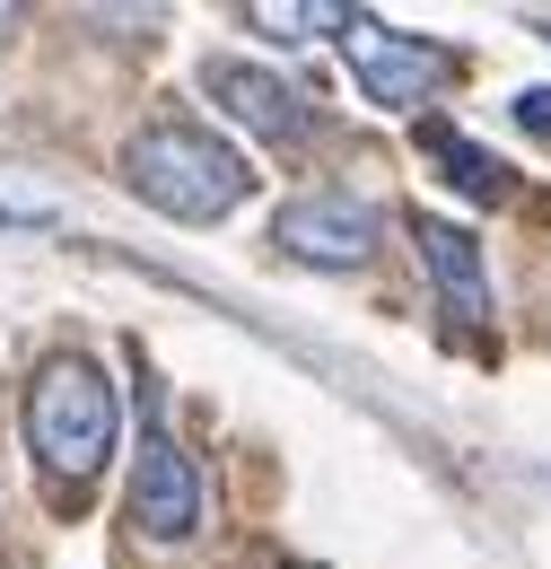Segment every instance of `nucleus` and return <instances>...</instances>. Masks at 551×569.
Masks as SVG:
<instances>
[{
    "label": "nucleus",
    "mask_w": 551,
    "mask_h": 569,
    "mask_svg": "<svg viewBox=\"0 0 551 569\" xmlns=\"http://www.w3.org/2000/svg\"><path fill=\"white\" fill-rule=\"evenodd\" d=\"M272 237H280V254H298L315 272H350V263L377 254V202H359V193H298V202H280Z\"/></svg>",
    "instance_id": "nucleus-4"
},
{
    "label": "nucleus",
    "mask_w": 551,
    "mask_h": 569,
    "mask_svg": "<svg viewBox=\"0 0 551 569\" xmlns=\"http://www.w3.org/2000/svg\"><path fill=\"white\" fill-rule=\"evenodd\" d=\"M420 263H429V281H438V298L464 316V325H482L490 316V272H482V246L455 228V219H420Z\"/></svg>",
    "instance_id": "nucleus-7"
},
{
    "label": "nucleus",
    "mask_w": 551,
    "mask_h": 569,
    "mask_svg": "<svg viewBox=\"0 0 551 569\" xmlns=\"http://www.w3.org/2000/svg\"><path fill=\"white\" fill-rule=\"evenodd\" d=\"M202 88L246 123V132H263V141H280V149H298L307 132H315V106H307V88L298 79H280V71H263V62H202Z\"/></svg>",
    "instance_id": "nucleus-6"
},
{
    "label": "nucleus",
    "mask_w": 551,
    "mask_h": 569,
    "mask_svg": "<svg viewBox=\"0 0 551 569\" xmlns=\"http://www.w3.org/2000/svg\"><path fill=\"white\" fill-rule=\"evenodd\" d=\"M123 176H132L140 202H158L167 219H228L254 193V167L228 141H210L202 123H149V132H132Z\"/></svg>",
    "instance_id": "nucleus-1"
},
{
    "label": "nucleus",
    "mask_w": 551,
    "mask_h": 569,
    "mask_svg": "<svg viewBox=\"0 0 551 569\" xmlns=\"http://www.w3.org/2000/svg\"><path fill=\"white\" fill-rule=\"evenodd\" d=\"M350 9H333V0H289V9H246V27H263V36H280V44H298V36H315V27H333L342 36Z\"/></svg>",
    "instance_id": "nucleus-9"
},
{
    "label": "nucleus",
    "mask_w": 551,
    "mask_h": 569,
    "mask_svg": "<svg viewBox=\"0 0 551 569\" xmlns=\"http://www.w3.org/2000/svg\"><path fill=\"white\" fill-rule=\"evenodd\" d=\"M342 53H350V79L377 97V106H420V97H438L447 71H455V53L447 44H429V36H394V27H377L368 9H350L342 18Z\"/></svg>",
    "instance_id": "nucleus-3"
},
{
    "label": "nucleus",
    "mask_w": 551,
    "mask_h": 569,
    "mask_svg": "<svg viewBox=\"0 0 551 569\" xmlns=\"http://www.w3.org/2000/svg\"><path fill=\"white\" fill-rule=\"evenodd\" d=\"M420 149H429V158H447V184H455V193H473V202H499V193H508V167H499L490 149H473L464 132L420 123Z\"/></svg>",
    "instance_id": "nucleus-8"
},
{
    "label": "nucleus",
    "mask_w": 551,
    "mask_h": 569,
    "mask_svg": "<svg viewBox=\"0 0 551 569\" xmlns=\"http://www.w3.org/2000/svg\"><path fill=\"white\" fill-rule=\"evenodd\" d=\"M123 508H132V526L149 543H184L202 526L210 491H202V473H193V456L167 429H140V465H132V499Z\"/></svg>",
    "instance_id": "nucleus-5"
},
{
    "label": "nucleus",
    "mask_w": 551,
    "mask_h": 569,
    "mask_svg": "<svg viewBox=\"0 0 551 569\" xmlns=\"http://www.w3.org/2000/svg\"><path fill=\"white\" fill-rule=\"evenodd\" d=\"M517 123H525V132H551V88H525V97H517Z\"/></svg>",
    "instance_id": "nucleus-10"
},
{
    "label": "nucleus",
    "mask_w": 551,
    "mask_h": 569,
    "mask_svg": "<svg viewBox=\"0 0 551 569\" xmlns=\"http://www.w3.org/2000/svg\"><path fill=\"white\" fill-rule=\"evenodd\" d=\"M543 36H551V18H543Z\"/></svg>",
    "instance_id": "nucleus-11"
},
{
    "label": "nucleus",
    "mask_w": 551,
    "mask_h": 569,
    "mask_svg": "<svg viewBox=\"0 0 551 569\" xmlns=\"http://www.w3.org/2000/svg\"><path fill=\"white\" fill-rule=\"evenodd\" d=\"M114 386H106V368L97 359H44L36 368V386H27V447L44 456V473L53 482H88L106 456H114Z\"/></svg>",
    "instance_id": "nucleus-2"
}]
</instances>
